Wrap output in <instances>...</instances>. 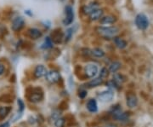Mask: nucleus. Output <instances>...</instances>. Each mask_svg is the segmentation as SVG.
<instances>
[{"instance_id":"f257e3e1","label":"nucleus","mask_w":153,"mask_h":127,"mask_svg":"<svg viewBox=\"0 0 153 127\" xmlns=\"http://www.w3.org/2000/svg\"><path fill=\"white\" fill-rule=\"evenodd\" d=\"M118 31L119 30L117 27H98L96 28L97 33L105 38H115Z\"/></svg>"},{"instance_id":"f03ea898","label":"nucleus","mask_w":153,"mask_h":127,"mask_svg":"<svg viewBox=\"0 0 153 127\" xmlns=\"http://www.w3.org/2000/svg\"><path fill=\"white\" fill-rule=\"evenodd\" d=\"M135 24L138 28L141 30H145L149 26V21L147 19V16L144 14H139L135 18Z\"/></svg>"},{"instance_id":"7ed1b4c3","label":"nucleus","mask_w":153,"mask_h":127,"mask_svg":"<svg viewBox=\"0 0 153 127\" xmlns=\"http://www.w3.org/2000/svg\"><path fill=\"white\" fill-rule=\"evenodd\" d=\"M45 77L47 81L51 84H55V83L59 82L61 80V75H60L59 72H57L55 70H50V71L47 72Z\"/></svg>"},{"instance_id":"20e7f679","label":"nucleus","mask_w":153,"mask_h":127,"mask_svg":"<svg viewBox=\"0 0 153 127\" xmlns=\"http://www.w3.org/2000/svg\"><path fill=\"white\" fill-rule=\"evenodd\" d=\"M65 18L63 20V23L64 25H70L72 21H73V18H74V13H73V10L71 6H66V10H65Z\"/></svg>"},{"instance_id":"39448f33","label":"nucleus","mask_w":153,"mask_h":127,"mask_svg":"<svg viewBox=\"0 0 153 127\" xmlns=\"http://www.w3.org/2000/svg\"><path fill=\"white\" fill-rule=\"evenodd\" d=\"M28 98L31 102H38L43 99V92L40 91V89H32V91L28 95Z\"/></svg>"},{"instance_id":"423d86ee","label":"nucleus","mask_w":153,"mask_h":127,"mask_svg":"<svg viewBox=\"0 0 153 127\" xmlns=\"http://www.w3.org/2000/svg\"><path fill=\"white\" fill-rule=\"evenodd\" d=\"M98 73V67L94 63L87 64L85 67V74L88 78H94Z\"/></svg>"},{"instance_id":"0eeeda50","label":"nucleus","mask_w":153,"mask_h":127,"mask_svg":"<svg viewBox=\"0 0 153 127\" xmlns=\"http://www.w3.org/2000/svg\"><path fill=\"white\" fill-rule=\"evenodd\" d=\"M113 96H114V93L111 90H107L103 92H101L100 94L98 95V98L100 102H110L113 99Z\"/></svg>"},{"instance_id":"6e6552de","label":"nucleus","mask_w":153,"mask_h":127,"mask_svg":"<svg viewBox=\"0 0 153 127\" xmlns=\"http://www.w3.org/2000/svg\"><path fill=\"white\" fill-rule=\"evenodd\" d=\"M64 38V34L61 32V29H55L54 32L51 33V41L55 44H60L62 42Z\"/></svg>"},{"instance_id":"1a4fd4ad","label":"nucleus","mask_w":153,"mask_h":127,"mask_svg":"<svg viewBox=\"0 0 153 127\" xmlns=\"http://www.w3.org/2000/svg\"><path fill=\"white\" fill-rule=\"evenodd\" d=\"M24 24H25V21L22 17L20 16L16 17L12 22V30L15 32L20 31L24 27Z\"/></svg>"},{"instance_id":"9d476101","label":"nucleus","mask_w":153,"mask_h":127,"mask_svg":"<svg viewBox=\"0 0 153 127\" xmlns=\"http://www.w3.org/2000/svg\"><path fill=\"white\" fill-rule=\"evenodd\" d=\"M47 73V70L46 67L43 65H38L36 67L35 70H34V76L35 78L38 79V78H42L44 76H45Z\"/></svg>"},{"instance_id":"9b49d317","label":"nucleus","mask_w":153,"mask_h":127,"mask_svg":"<svg viewBox=\"0 0 153 127\" xmlns=\"http://www.w3.org/2000/svg\"><path fill=\"white\" fill-rule=\"evenodd\" d=\"M97 9H99V4L96 3H91L83 7V12L85 15H90L93 11H94Z\"/></svg>"},{"instance_id":"f8f14e48","label":"nucleus","mask_w":153,"mask_h":127,"mask_svg":"<svg viewBox=\"0 0 153 127\" xmlns=\"http://www.w3.org/2000/svg\"><path fill=\"white\" fill-rule=\"evenodd\" d=\"M27 35L32 39H38L42 37V32L37 28H31L27 32Z\"/></svg>"},{"instance_id":"ddd939ff","label":"nucleus","mask_w":153,"mask_h":127,"mask_svg":"<svg viewBox=\"0 0 153 127\" xmlns=\"http://www.w3.org/2000/svg\"><path fill=\"white\" fill-rule=\"evenodd\" d=\"M117 21V18L114 16H107L105 17H102L100 19V24L102 25H109V24H113Z\"/></svg>"},{"instance_id":"4468645a","label":"nucleus","mask_w":153,"mask_h":127,"mask_svg":"<svg viewBox=\"0 0 153 127\" xmlns=\"http://www.w3.org/2000/svg\"><path fill=\"white\" fill-rule=\"evenodd\" d=\"M102 16H103V10L100 9H97L92 12L89 15V17H90L91 21H97V20H100V18H102Z\"/></svg>"},{"instance_id":"2eb2a0df","label":"nucleus","mask_w":153,"mask_h":127,"mask_svg":"<svg viewBox=\"0 0 153 127\" xmlns=\"http://www.w3.org/2000/svg\"><path fill=\"white\" fill-rule=\"evenodd\" d=\"M87 108L91 113H95L98 110V105L94 99H90L87 103Z\"/></svg>"},{"instance_id":"dca6fc26","label":"nucleus","mask_w":153,"mask_h":127,"mask_svg":"<svg viewBox=\"0 0 153 127\" xmlns=\"http://www.w3.org/2000/svg\"><path fill=\"white\" fill-rule=\"evenodd\" d=\"M127 104L129 108H135L138 104L137 97L135 95H130L127 98Z\"/></svg>"},{"instance_id":"f3484780","label":"nucleus","mask_w":153,"mask_h":127,"mask_svg":"<svg viewBox=\"0 0 153 127\" xmlns=\"http://www.w3.org/2000/svg\"><path fill=\"white\" fill-rule=\"evenodd\" d=\"M113 40H114V43L117 45V47L119 48V49H124V48L127 46V42L123 38H122L115 37Z\"/></svg>"},{"instance_id":"a211bd4d","label":"nucleus","mask_w":153,"mask_h":127,"mask_svg":"<svg viewBox=\"0 0 153 127\" xmlns=\"http://www.w3.org/2000/svg\"><path fill=\"white\" fill-rule=\"evenodd\" d=\"M103 80L101 78H96V79H94L91 81H89L88 84H87V86L89 88H94V87H97L99 85H100L102 83H103Z\"/></svg>"},{"instance_id":"6ab92c4d","label":"nucleus","mask_w":153,"mask_h":127,"mask_svg":"<svg viewBox=\"0 0 153 127\" xmlns=\"http://www.w3.org/2000/svg\"><path fill=\"white\" fill-rule=\"evenodd\" d=\"M11 111L10 107H1L0 108V119H3L8 116V114Z\"/></svg>"},{"instance_id":"aec40b11","label":"nucleus","mask_w":153,"mask_h":127,"mask_svg":"<svg viewBox=\"0 0 153 127\" xmlns=\"http://www.w3.org/2000/svg\"><path fill=\"white\" fill-rule=\"evenodd\" d=\"M91 54L95 56V57H98V58H101L105 56V52L104 50H102L100 48H94V49L91 50Z\"/></svg>"},{"instance_id":"412c9836","label":"nucleus","mask_w":153,"mask_h":127,"mask_svg":"<svg viewBox=\"0 0 153 127\" xmlns=\"http://www.w3.org/2000/svg\"><path fill=\"white\" fill-rule=\"evenodd\" d=\"M121 67V63L119 62H114L109 66V71L111 73H116Z\"/></svg>"},{"instance_id":"4be33fe9","label":"nucleus","mask_w":153,"mask_h":127,"mask_svg":"<svg viewBox=\"0 0 153 127\" xmlns=\"http://www.w3.org/2000/svg\"><path fill=\"white\" fill-rule=\"evenodd\" d=\"M113 118L117 120H120V121H122V120H126L128 118V113H123V112H120L119 113L116 114L113 116Z\"/></svg>"},{"instance_id":"5701e85b","label":"nucleus","mask_w":153,"mask_h":127,"mask_svg":"<svg viewBox=\"0 0 153 127\" xmlns=\"http://www.w3.org/2000/svg\"><path fill=\"white\" fill-rule=\"evenodd\" d=\"M124 80H125V79L123 78V76H122V74H120V73H116V74H114V76H113V81H114L117 85H120L122 83L124 82Z\"/></svg>"},{"instance_id":"b1692460","label":"nucleus","mask_w":153,"mask_h":127,"mask_svg":"<svg viewBox=\"0 0 153 127\" xmlns=\"http://www.w3.org/2000/svg\"><path fill=\"white\" fill-rule=\"evenodd\" d=\"M52 47H53V42L51 41L50 38H49V37L46 38V39L44 40V43L43 44L42 48H43V49H50V48Z\"/></svg>"},{"instance_id":"393cba45","label":"nucleus","mask_w":153,"mask_h":127,"mask_svg":"<svg viewBox=\"0 0 153 127\" xmlns=\"http://www.w3.org/2000/svg\"><path fill=\"white\" fill-rule=\"evenodd\" d=\"M65 125V119L64 118H58L57 119H55V127H64Z\"/></svg>"},{"instance_id":"a878e982","label":"nucleus","mask_w":153,"mask_h":127,"mask_svg":"<svg viewBox=\"0 0 153 127\" xmlns=\"http://www.w3.org/2000/svg\"><path fill=\"white\" fill-rule=\"evenodd\" d=\"M7 33H8V30H7L6 27L2 25V24H0V38H3Z\"/></svg>"},{"instance_id":"bb28decb","label":"nucleus","mask_w":153,"mask_h":127,"mask_svg":"<svg viewBox=\"0 0 153 127\" xmlns=\"http://www.w3.org/2000/svg\"><path fill=\"white\" fill-rule=\"evenodd\" d=\"M108 70H107L106 67H103L101 70H100V78H101L102 80L106 79L108 77Z\"/></svg>"},{"instance_id":"cd10ccee","label":"nucleus","mask_w":153,"mask_h":127,"mask_svg":"<svg viewBox=\"0 0 153 127\" xmlns=\"http://www.w3.org/2000/svg\"><path fill=\"white\" fill-rule=\"evenodd\" d=\"M72 35V29L70 28V29H68V30L66 31V35H65V37H64L65 41H66V42H68V41L71 39Z\"/></svg>"},{"instance_id":"c85d7f7f","label":"nucleus","mask_w":153,"mask_h":127,"mask_svg":"<svg viewBox=\"0 0 153 127\" xmlns=\"http://www.w3.org/2000/svg\"><path fill=\"white\" fill-rule=\"evenodd\" d=\"M17 103H18V106H19V112L22 113L23 110H24V108H25V104H24V102H22L21 99H18V100H17Z\"/></svg>"},{"instance_id":"c756f323","label":"nucleus","mask_w":153,"mask_h":127,"mask_svg":"<svg viewBox=\"0 0 153 127\" xmlns=\"http://www.w3.org/2000/svg\"><path fill=\"white\" fill-rule=\"evenodd\" d=\"M79 97L80 98H84L86 95H87V91H84V90H83V91H81L80 92H79Z\"/></svg>"},{"instance_id":"7c9ffc66","label":"nucleus","mask_w":153,"mask_h":127,"mask_svg":"<svg viewBox=\"0 0 153 127\" xmlns=\"http://www.w3.org/2000/svg\"><path fill=\"white\" fill-rule=\"evenodd\" d=\"M4 66L2 63H0V75H2L4 73Z\"/></svg>"},{"instance_id":"2f4dec72","label":"nucleus","mask_w":153,"mask_h":127,"mask_svg":"<svg viewBox=\"0 0 153 127\" xmlns=\"http://www.w3.org/2000/svg\"><path fill=\"white\" fill-rule=\"evenodd\" d=\"M106 127H117L116 125H114V124H107Z\"/></svg>"},{"instance_id":"473e14b6","label":"nucleus","mask_w":153,"mask_h":127,"mask_svg":"<svg viewBox=\"0 0 153 127\" xmlns=\"http://www.w3.org/2000/svg\"><path fill=\"white\" fill-rule=\"evenodd\" d=\"M9 126H10V124L7 122V123L3 124V125H2V126H0V127H9Z\"/></svg>"}]
</instances>
